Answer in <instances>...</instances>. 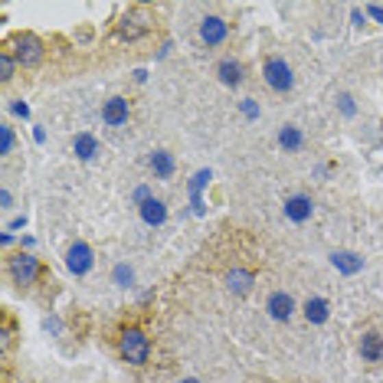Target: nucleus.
<instances>
[{"label":"nucleus","mask_w":383,"mask_h":383,"mask_svg":"<svg viewBox=\"0 0 383 383\" xmlns=\"http://www.w3.org/2000/svg\"><path fill=\"white\" fill-rule=\"evenodd\" d=\"M118 354H121L125 364L141 367V364H147V357H151V341H147V334L141 328H125L121 338H118Z\"/></svg>","instance_id":"nucleus-1"},{"label":"nucleus","mask_w":383,"mask_h":383,"mask_svg":"<svg viewBox=\"0 0 383 383\" xmlns=\"http://www.w3.org/2000/svg\"><path fill=\"white\" fill-rule=\"evenodd\" d=\"M43 53H46L43 40L33 36V33H16L14 43H10V56H14L16 66H23V69L40 66V62H43Z\"/></svg>","instance_id":"nucleus-2"},{"label":"nucleus","mask_w":383,"mask_h":383,"mask_svg":"<svg viewBox=\"0 0 383 383\" xmlns=\"http://www.w3.org/2000/svg\"><path fill=\"white\" fill-rule=\"evenodd\" d=\"M262 75H265V86L272 88V92H292V86H295L292 66H288L285 59H279V56L265 59Z\"/></svg>","instance_id":"nucleus-3"},{"label":"nucleus","mask_w":383,"mask_h":383,"mask_svg":"<svg viewBox=\"0 0 383 383\" xmlns=\"http://www.w3.org/2000/svg\"><path fill=\"white\" fill-rule=\"evenodd\" d=\"M10 275H14L16 285H33L40 279V259L29 256V252H20L10 259Z\"/></svg>","instance_id":"nucleus-4"},{"label":"nucleus","mask_w":383,"mask_h":383,"mask_svg":"<svg viewBox=\"0 0 383 383\" xmlns=\"http://www.w3.org/2000/svg\"><path fill=\"white\" fill-rule=\"evenodd\" d=\"M92 262H95V256L88 249V243H73L69 252H66V265H69L73 275H86L88 269H92Z\"/></svg>","instance_id":"nucleus-5"},{"label":"nucleus","mask_w":383,"mask_h":383,"mask_svg":"<svg viewBox=\"0 0 383 383\" xmlns=\"http://www.w3.org/2000/svg\"><path fill=\"white\" fill-rule=\"evenodd\" d=\"M226 36H230L226 20H220V16H203V20H200V40H203L206 46H220Z\"/></svg>","instance_id":"nucleus-6"},{"label":"nucleus","mask_w":383,"mask_h":383,"mask_svg":"<svg viewBox=\"0 0 383 383\" xmlns=\"http://www.w3.org/2000/svg\"><path fill=\"white\" fill-rule=\"evenodd\" d=\"M128 115H132V108H128V99H121V95L108 99V102H105V108H102V121H105V125H112V128L128 125Z\"/></svg>","instance_id":"nucleus-7"},{"label":"nucleus","mask_w":383,"mask_h":383,"mask_svg":"<svg viewBox=\"0 0 383 383\" xmlns=\"http://www.w3.org/2000/svg\"><path fill=\"white\" fill-rule=\"evenodd\" d=\"M265 311H269L275 321H288L295 314V298L288 292H272L269 301H265Z\"/></svg>","instance_id":"nucleus-8"},{"label":"nucleus","mask_w":383,"mask_h":383,"mask_svg":"<svg viewBox=\"0 0 383 383\" xmlns=\"http://www.w3.org/2000/svg\"><path fill=\"white\" fill-rule=\"evenodd\" d=\"M311 213H314V203H311V197H305V193H295V197L285 200V217L292 223L311 220Z\"/></svg>","instance_id":"nucleus-9"},{"label":"nucleus","mask_w":383,"mask_h":383,"mask_svg":"<svg viewBox=\"0 0 383 383\" xmlns=\"http://www.w3.org/2000/svg\"><path fill=\"white\" fill-rule=\"evenodd\" d=\"M252 285H256V275H252L249 269H230L226 272V288L233 295H249Z\"/></svg>","instance_id":"nucleus-10"},{"label":"nucleus","mask_w":383,"mask_h":383,"mask_svg":"<svg viewBox=\"0 0 383 383\" xmlns=\"http://www.w3.org/2000/svg\"><path fill=\"white\" fill-rule=\"evenodd\" d=\"M360 357H364V360H370V364L383 360V334L367 331V334L360 338Z\"/></svg>","instance_id":"nucleus-11"},{"label":"nucleus","mask_w":383,"mask_h":383,"mask_svg":"<svg viewBox=\"0 0 383 383\" xmlns=\"http://www.w3.org/2000/svg\"><path fill=\"white\" fill-rule=\"evenodd\" d=\"M331 265L344 272V275H357L360 269H364V259L357 256V252H331Z\"/></svg>","instance_id":"nucleus-12"},{"label":"nucleus","mask_w":383,"mask_h":383,"mask_svg":"<svg viewBox=\"0 0 383 383\" xmlns=\"http://www.w3.org/2000/svg\"><path fill=\"white\" fill-rule=\"evenodd\" d=\"M141 220H145L147 226H161V223L167 220V206H164V200H158V197L145 200V203H141Z\"/></svg>","instance_id":"nucleus-13"},{"label":"nucleus","mask_w":383,"mask_h":383,"mask_svg":"<svg viewBox=\"0 0 383 383\" xmlns=\"http://www.w3.org/2000/svg\"><path fill=\"white\" fill-rule=\"evenodd\" d=\"M210 177H213L210 171H197L193 180H190V206H193V213H197V217L203 213V187L210 184Z\"/></svg>","instance_id":"nucleus-14"},{"label":"nucleus","mask_w":383,"mask_h":383,"mask_svg":"<svg viewBox=\"0 0 383 383\" xmlns=\"http://www.w3.org/2000/svg\"><path fill=\"white\" fill-rule=\"evenodd\" d=\"M217 73H220V82H223V86H230V88L243 86V66H239L236 59H223L220 66H217Z\"/></svg>","instance_id":"nucleus-15"},{"label":"nucleus","mask_w":383,"mask_h":383,"mask_svg":"<svg viewBox=\"0 0 383 383\" xmlns=\"http://www.w3.org/2000/svg\"><path fill=\"white\" fill-rule=\"evenodd\" d=\"M174 154H167V151H154L151 154V171H154V177H161V180H167V177L174 174Z\"/></svg>","instance_id":"nucleus-16"},{"label":"nucleus","mask_w":383,"mask_h":383,"mask_svg":"<svg viewBox=\"0 0 383 383\" xmlns=\"http://www.w3.org/2000/svg\"><path fill=\"white\" fill-rule=\"evenodd\" d=\"M73 151H75V158H79V161H92V158L99 154V141H95L92 134H75Z\"/></svg>","instance_id":"nucleus-17"},{"label":"nucleus","mask_w":383,"mask_h":383,"mask_svg":"<svg viewBox=\"0 0 383 383\" xmlns=\"http://www.w3.org/2000/svg\"><path fill=\"white\" fill-rule=\"evenodd\" d=\"M328 314H331V308H328L324 298H308V301H305V318H308L311 324H324Z\"/></svg>","instance_id":"nucleus-18"},{"label":"nucleus","mask_w":383,"mask_h":383,"mask_svg":"<svg viewBox=\"0 0 383 383\" xmlns=\"http://www.w3.org/2000/svg\"><path fill=\"white\" fill-rule=\"evenodd\" d=\"M145 33H147V27L138 16H125L121 27H118V36H121V40H138V36H145Z\"/></svg>","instance_id":"nucleus-19"},{"label":"nucleus","mask_w":383,"mask_h":383,"mask_svg":"<svg viewBox=\"0 0 383 383\" xmlns=\"http://www.w3.org/2000/svg\"><path fill=\"white\" fill-rule=\"evenodd\" d=\"M279 145L285 147V151H298V147H301V132L292 128V125H285L279 132Z\"/></svg>","instance_id":"nucleus-20"},{"label":"nucleus","mask_w":383,"mask_h":383,"mask_svg":"<svg viewBox=\"0 0 383 383\" xmlns=\"http://www.w3.org/2000/svg\"><path fill=\"white\" fill-rule=\"evenodd\" d=\"M14 73H16V59L10 56V49H3V53H0V79H3V82H10Z\"/></svg>","instance_id":"nucleus-21"},{"label":"nucleus","mask_w":383,"mask_h":383,"mask_svg":"<svg viewBox=\"0 0 383 383\" xmlns=\"http://www.w3.org/2000/svg\"><path fill=\"white\" fill-rule=\"evenodd\" d=\"M10 151H14V128L0 125V154H10Z\"/></svg>","instance_id":"nucleus-22"},{"label":"nucleus","mask_w":383,"mask_h":383,"mask_svg":"<svg viewBox=\"0 0 383 383\" xmlns=\"http://www.w3.org/2000/svg\"><path fill=\"white\" fill-rule=\"evenodd\" d=\"M134 279V272L128 269V265H115V285H121V288H128Z\"/></svg>","instance_id":"nucleus-23"},{"label":"nucleus","mask_w":383,"mask_h":383,"mask_svg":"<svg viewBox=\"0 0 383 383\" xmlns=\"http://www.w3.org/2000/svg\"><path fill=\"white\" fill-rule=\"evenodd\" d=\"M338 102H341V112H344V115H354V99L351 95H341Z\"/></svg>","instance_id":"nucleus-24"},{"label":"nucleus","mask_w":383,"mask_h":383,"mask_svg":"<svg viewBox=\"0 0 383 383\" xmlns=\"http://www.w3.org/2000/svg\"><path fill=\"white\" fill-rule=\"evenodd\" d=\"M27 226V217H16V220L7 223V233H14V230H23Z\"/></svg>","instance_id":"nucleus-25"},{"label":"nucleus","mask_w":383,"mask_h":383,"mask_svg":"<svg viewBox=\"0 0 383 383\" xmlns=\"http://www.w3.org/2000/svg\"><path fill=\"white\" fill-rule=\"evenodd\" d=\"M14 115L29 118V105H27V102H14Z\"/></svg>","instance_id":"nucleus-26"},{"label":"nucleus","mask_w":383,"mask_h":383,"mask_svg":"<svg viewBox=\"0 0 383 383\" xmlns=\"http://www.w3.org/2000/svg\"><path fill=\"white\" fill-rule=\"evenodd\" d=\"M134 200H138V206H141L145 200H151V190H147V187H138V190H134Z\"/></svg>","instance_id":"nucleus-27"},{"label":"nucleus","mask_w":383,"mask_h":383,"mask_svg":"<svg viewBox=\"0 0 383 383\" xmlns=\"http://www.w3.org/2000/svg\"><path fill=\"white\" fill-rule=\"evenodd\" d=\"M367 14L373 16V20H380V23H383V7H377V3H370V7H367Z\"/></svg>","instance_id":"nucleus-28"},{"label":"nucleus","mask_w":383,"mask_h":383,"mask_svg":"<svg viewBox=\"0 0 383 383\" xmlns=\"http://www.w3.org/2000/svg\"><path fill=\"white\" fill-rule=\"evenodd\" d=\"M243 112H246V115H249V118H256V115H259V112H256V105H252L249 99H246V102H243Z\"/></svg>","instance_id":"nucleus-29"},{"label":"nucleus","mask_w":383,"mask_h":383,"mask_svg":"<svg viewBox=\"0 0 383 383\" xmlns=\"http://www.w3.org/2000/svg\"><path fill=\"white\" fill-rule=\"evenodd\" d=\"M0 203H3V210H7V206H14V197H10V190L0 193Z\"/></svg>","instance_id":"nucleus-30"},{"label":"nucleus","mask_w":383,"mask_h":383,"mask_svg":"<svg viewBox=\"0 0 383 383\" xmlns=\"http://www.w3.org/2000/svg\"><path fill=\"white\" fill-rule=\"evenodd\" d=\"M184 383H197V380H184Z\"/></svg>","instance_id":"nucleus-31"}]
</instances>
